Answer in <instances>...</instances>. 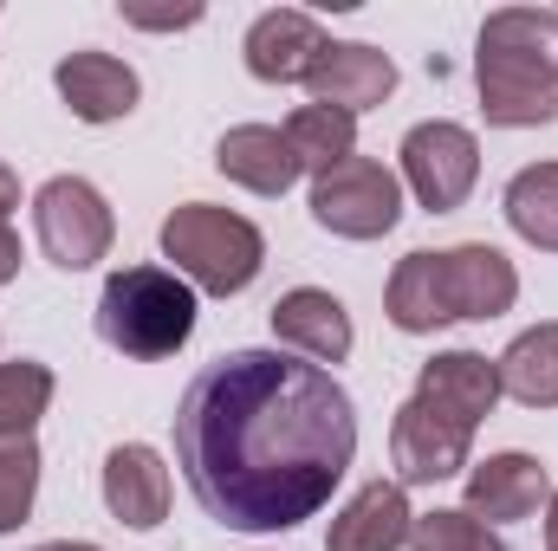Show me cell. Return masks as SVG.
<instances>
[{
  "instance_id": "1",
  "label": "cell",
  "mask_w": 558,
  "mask_h": 551,
  "mask_svg": "<svg viewBox=\"0 0 558 551\" xmlns=\"http://www.w3.org/2000/svg\"><path fill=\"white\" fill-rule=\"evenodd\" d=\"M357 461L344 383L292 351H228L175 403V467L228 532L305 526Z\"/></svg>"
},
{
  "instance_id": "2",
  "label": "cell",
  "mask_w": 558,
  "mask_h": 551,
  "mask_svg": "<svg viewBox=\"0 0 558 551\" xmlns=\"http://www.w3.org/2000/svg\"><path fill=\"white\" fill-rule=\"evenodd\" d=\"M481 118L500 131H533L558 118V13L553 7H500L474 46Z\"/></svg>"
},
{
  "instance_id": "3",
  "label": "cell",
  "mask_w": 558,
  "mask_h": 551,
  "mask_svg": "<svg viewBox=\"0 0 558 551\" xmlns=\"http://www.w3.org/2000/svg\"><path fill=\"white\" fill-rule=\"evenodd\" d=\"M98 338L118 357H175L195 338V285L175 267H124L98 292Z\"/></svg>"
},
{
  "instance_id": "4",
  "label": "cell",
  "mask_w": 558,
  "mask_h": 551,
  "mask_svg": "<svg viewBox=\"0 0 558 551\" xmlns=\"http://www.w3.org/2000/svg\"><path fill=\"white\" fill-rule=\"evenodd\" d=\"M162 260H175V273L215 298L247 292L267 267V241L247 215L215 208V201H182L162 221Z\"/></svg>"
},
{
  "instance_id": "5",
  "label": "cell",
  "mask_w": 558,
  "mask_h": 551,
  "mask_svg": "<svg viewBox=\"0 0 558 551\" xmlns=\"http://www.w3.org/2000/svg\"><path fill=\"white\" fill-rule=\"evenodd\" d=\"M312 221L338 241H384L403 221V182L384 162L351 156V162L312 175Z\"/></svg>"
},
{
  "instance_id": "6",
  "label": "cell",
  "mask_w": 558,
  "mask_h": 551,
  "mask_svg": "<svg viewBox=\"0 0 558 551\" xmlns=\"http://www.w3.org/2000/svg\"><path fill=\"white\" fill-rule=\"evenodd\" d=\"M33 228H39V254H46L52 267H65V273L98 267V260L111 254V234H118L105 195H98L85 175H52V182L33 195Z\"/></svg>"
},
{
  "instance_id": "7",
  "label": "cell",
  "mask_w": 558,
  "mask_h": 551,
  "mask_svg": "<svg viewBox=\"0 0 558 551\" xmlns=\"http://www.w3.org/2000/svg\"><path fill=\"white\" fill-rule=\"evenodd\" d=\"M403 182H410V195L428 215H454L474 195V182H481V143H474V131L448 124V118L416 124L403 137Z\"/></svg>"
},
{
  "instance_id": "8",
  "label": "cell",
  "mask_w": 558,
  "mask_h": 551,
  "mask_svg": "<svg viewBox=\"0 0 558 551\" xmlns=\"http://www.w3.org/2000/svg\"><path fill=\"white\" fill-rule=\"evenodd\" d=\"M468 448H474V428L441 415L435 403L410 396L397 421H390V461H397V487H435V480H454L468 467Z\"/></svg>"
},
{
  "instance_id": "9",
  "label": "cell",
  "mask_w": 558,
  "mask_h": 551,
  "mask_svg": "<svg viewBox=\"0 0 558 551\" xmlns=\"http://www.w3.org/2000/svg\"><path fill=\"white\" fill-rule=\"evenodd\" d=\"M305 91H312V105H331V111L357 118V111H377L397 91V65H390V52H377L364 39H325L318 65L305 72Z\"/></svg>"
},
{
  "instance_id": "10",
  "label": "cell",
  "mask_w": 558,
  "mask_h": 551,
  "mask_svg": "<svg viewBox=\"0 0 558 551\" xmlns=\"http://www.w3.org/2000/svg\"><path fill=\"white\" fill-rule=\"evenodd\" d=\"M546 500H553L546 467H539L533 454L507 448V454H487V461L468 474V506H461V513H474L481 526H513V519H533Z\"/></svg>"
},
{
  "instance_id": "11",
  "label": "cell",
  "mask_w": 558,
  "mask_h": 551,
  "mask_svg": "<svg viewBox=\"0 0 558 551\" xmlns=\"http://www.w3.org/2000/svg\"><path fill=\"white\" fill-rule=\"evenodd\" d=\"M441 298H448V318H500L520 298V273L500 247L468 241L441 254Z\"/></svg>"
},
{
  "instance_id": "12",
  "label": "cell",
  "mask_w": 558,
  "mask_h": 551,
  "mask_svg": "<svg viewBox=\"0 0 558 551\" xmlns=\"http://www.w3.org/2000/svg\"><path fill=\"white\" fill-rule=\"evenodd\" d=\"M274 338L292 351V357H305V364H344L351 357V311L331 298V292H318V285H292L286 298L274 305Z\"/></svg>"
},
{
  "instance_id": "13",
  "label": "cell",
  "mask_w": 558,
  "mask_h": 551,
  "mask_svg": "<svg viewBox=\"0 0 558 551\" xmlns=\"http://www.w3.org/2000/svg\"><path fill=\"white\" fill-rule=\"evenodd\" d=\"M52 85H59V98L72 105L78 124H118V118H131L137 91H143L137 72L124 59H111V52H65L59 72H52Z\"/></svg>"
},
{
  "instance_id": "14",
  "label": "cell",
  "mask_w": 558,
  "mask_h": 551,
  "mask_svg": "<svg viewBox=\"0 0 558 551\" xmlns=\"http://www.w3.org/2000/svg\"><path fill=\"white\" fill-rule=\"evenodd\" d=\"M105 506L131 532H156L169 519V467H162L156 448L124 441V448L105 454Z\"/></svg>"
},
{
  "instance_id": "15",
  "label": "cell",
  "mask_w": 558,
  "mask_h": 551,
  "mask_svg": "<svg viewBox=\"0 0 558 551\" xmlns=\"http://www.w3.org/2000/svg\"><path fill=\"white\" fill-rule=\"evenodd\" d=\"M247 72L254 78H267V85H305V72L318 65V52H325V33H318V20L312 13H299V7H274V13H260L254 26H247Z\"/></svg>"
},
{
  "instance_id": "16",
  "label": "cell",
  "mask_w": 558,
  "mask_h": 551,
  "mask_svg": "<svg viewBox=\"0 0 558 551\" xmlns=\"http://www.w3.org/2000/svg\"><path fill=\"white\" fill-rule=\"evenodd\" d=\"M416 396L435 403L441 415H454V421H468V428H481L500 403V364L481 351H441L416 370Z\"/></svg>"
},
{
  "instance_id": "17",
  "label": "cell",
  "mask_w": 558,
  "mask_h": 551,
  "mask_svg": "<svg viewBox=\"0 0 558 551\" xmlns=\"http://www.w3.org/2000/svg\"><path fill=\"white\" fill-rule=\"evenodd\" d=\"M410 493L397 480H371L364 493H351V506L331 519L325 532V551H403L410 546Z\"/></svg>"
},
{
  "instance_id": "18",
  "label": "cell",
  "mask_w": 558,
  "mask_h": 551,
  "mask_svg": "<svg viewBox=\"0 0 558 551\" xmlns=\"http://www.w3.org/2000/svg\"><path fill=\"white\" fill-rule=\"evenodd\" d=\"M215 169L228 182L254 188V195H286L305 175L299 156H292V143H286V131H274V124H234L228 137L215 143Z\"/></svg>"
},
{
  "instance_id": "19",
  "label": "cell",
  "mask_w": 558,
  "mask_h": 551,
  "mask_svg": "<svg viewBox=\"0 0 558 551\" xmlns=\"http://www.w3.org/2000/svg\"><path fill=\"white\" fill-rule=\"evenodd\" d=\"M494 364H500V396L526 409H558V318L520 331Z\"/></svg>"
},
{
  "instance_id": "20",
  "label": "cell",
  "mask_w": 558,
  "mask_h": 551,
  "mask_svg": "<svg viewBox=\"0 0 558 551\" xmlns=\"http://www.w3.org/2000/svg\"><path fill=\"white\" fill-rule=\"evenodd\" d=\"M384 311L410 338H428V331L454 325L448 298H441V254H403L397 273H390V292H384Z\"/></svg>"
},
{
  "instance_id": "21",
  "label": "cell",
  "mask_w": 558,
  "mask_h": 551,
  "mask_svg": "<svg viewBox=\"0 0 558 551\" xmlns=\"http://www.w3.org/2000/svg\"><path fill=\"white\" fill-rule=\"evenodd\" d=\"M507 221H513V234L526 241V247H539V254H558V162H533V169H520L513 182H507Z\"/></svg>"
},
{
  "instance_id": "22",
  "label": "cell",
  "mask_w": 558,
  "mask_h": 551,
  "mask_svg": "<svg viewBox=\"0 0 558 551\" xmlns=\"http://www.w3.org/2000/svg\"><path fill=\"white\" fill-rule=\"evenodd\" d=\"M286 143H292L299 169L325 175V169H338V162L357 156V118H344V111H331V105H299V111L286 118Z\"/></svg>"
},
{
  "instance_id": "23",
  "label": "cell",
  "mask_w": 558,
  "mask_h": 551,
  "mask_svg": "<svg viewBox=\"0 0 558 551\" xmlns=\"http://www.w3.org/2000/svg\"><path fill=\"white\" fill-rule=\"evenodd\" d=\"M52 403V370L20 357V364H0V441H33L39 415Z\"/></svg>"
},
{
  "instance_id": "24",
  "label": "cell",
  "mask_w": 558,
  "mask_h": 551,
  "mask_svg": "<svg viewBox=\"0 0 558 551\" xmlns=\"http://www.w3.org/2000/svg\"><path fill=\"white\" fill-rule=\"evenodd\" d=\"M410 551H507L494 526H481L474 513L461 506H435V513H416L410 526Z\"/></svg>"
},
{
  "instance_id": "25",
  "label": "cell",
  "mask_w": 558,
  "mask_h": 551,
  "mask_svg": "<svg viewBox=\"0 0 558 551\" xmlns=\"http://www.w3.org/2000/svg\"><path fill=\"white\" fill-rule=\"evenodd\" d=\"M39 448L33 441H0V532L26 526L33 500H39Z\"/></svg>"
},
{
  "instance_id": "26",
  "label": "cell",
  "mask_w": 558,
  "mask_h": 551,
  "mask_svg": "<svg viewBox=\"0 0 558 551\" xmlns=\"http://www.w3.org/2000/svg\"><path fill=\"white\" fill-rule=\"evenodd\" d=\"M124 20H131V26H149V33H169V26H195L202 7H182V13H143V7H131Z\"/></svg>"
},
{
  "instance_id": "27",
  "label": "cell",
  "mask_w": 558,
  "mask_h": 551,
  "mask_svg": "<svg viewBox=\"0 0 558 551\" xmlns=\"http://www.w3.org/2000/svg\"><path fill=\"white\" fill-rule=\"evenodd\" d=\"M20 260H26V254H20V234L0 221V285H7V279H20Z\"/></svg>"
},
{
  "instance_id": "28",
  "label": "cell",
  "mask_w": 558,
  "mask_h": 551,
  "mask_svg": "<svg viewBox=\"0 0 558 551\" xmlns=\"http://www.w3.org/2000/svg\"><path fill=\"white\" fill-rule=\"evenodd\" d=\"M13 208H20V175H13V169L0 162V221H7Z\"/></svg>"
},
{
  "instance_id": "29",
  "label": "cell",
  "mask_w": 558,
  "mask_h": 551,
  "mask_svg": "<svg viewBox=\"0 0 558 551\" xmlns=\"http://www.w3.org/2000/svg\"><path fill=\"white\" fill-rule=\"evenodd\" d=\"M546 546L558 551V493H553V500H546Z\"/></svg>"
},
{
  "instance_id": "30",
  "label": "cell",
  "mask_w": 558,
  "mask_h": 551,
  "mask_svg": "<svg viewBox=\"0 0 558 551\" xmlns=\"http://www.w3.org/2000/svg\"><path fill=\"white\" fill-rule=\"evenodd\" d=\"M33 551H105V546H78V539H59V546H33Z\"/></svg>"
}]
</instances>
